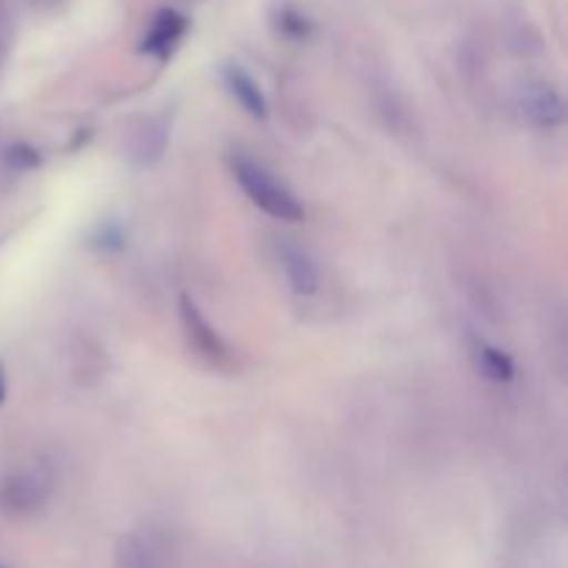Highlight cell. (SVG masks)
<instances>
[{
  "label": "cell",
  "mask_w": 568,
  "mask_h": 568,
  "mask_svg": "<svg viewBox=\"0 0 568 568\" xmlns=\"http://www.w3.org/2000/svg\"><path fill=\"white\" fill-rule=\"evenodd\" d=\"M231 166L239 186L244 189V194H247V197L264 211V214H270L272 220H281V222L305 220L303 203H300V200L294 197L292 189L283 186V183L266 170V166H261L258 161L247 159V155H236Z\"/></svg>",
  "instance_id": "6da1fadb"
},
{
  "label": "cell",
  "mask_w": 568,
  "mask_h": 568,
  "mask_svg": "<svg viewBox=\"0 0 568 568\" xmlns=\"http://www.w3.org/2000/svg\"><path fill=\"white\" fill-rule=\"evenodd\" d=\"M50 488H53V480L44 471H20L0 486V503L9 514H33L48 503Z\"/></svg>",
  "instance_id": "7a4b0ae2"
},
{
  "label": "cell",
  "mask_w": 568,
  "mask_h": 568,
  "mask_svg": "<svg viewBox=\"0 0 568 568\" xmlns=\"http://www.w3.org/2000/svg\"><path fill=\"white\" fill-rule=\"evenodd\" d=\"M181 322L189 342H192V347L197 349V353H203L205 358L211 361H225V342H222L220 333H216L214 325L205 320L203 311L197 308V303H194L192 297H181Z\"/></svg>",
  "instance_id": "3957f363"
},
{
  "label": "cell",
  "mask_w": 568,
  "mask_h": 568,
  "mask_svg": "<svg viewBox=\"0 0 568 568\" xmlns=\"http://www.w3.org/2000/svg\"><path fill=\"white\" fill-rule=\"evenodd\" d=\"M521 114L536 128H558L564 122V100L549 83H532L521 94Z\"/></svg>",
  "instance_id": "277c9868"
},
{
  "label": "cell",
  "mask_w": 568,
  "mask_h": 568,
  "mask_svg": "<svg viewBox=\"0 0 568 568\" xmlns=\"http://www.w3.org/2000/svg\"><path fill=\"white\" fill-rule=\"evenodd\" d=\"M186 28L189 22L183 14H178V11L172 9L159 11L153 26H150L148 37H144L142 50L144 53L155 55V59H166V55L178 48V42H181L183 33H186Z\"/></svg>",
  "instance_id": "5b68a950"
},
{
  "label": "cell",
  "mask_w": 568,
  "mask_h": 568,
  "mask_svg": "<svg viewBox=\"0 0 568 568\" xmlns=\"http://www.w3.org/2000/svg\"><path fill=\"white\" fill-rule=\"evenodd\" d=\"M281 261L283 272L288 277V286L297 294L308 297V294L320 292V272H316V264L311 261V255L305 250L294 247V244H283L281 247Z\"/></svg>",
  "instance_id": "8992f818"
},
{
  "label": "cell",
  "mask_w": 568,
  "mask_h": 568,
  "mask_svg": "<svg viewBox=\"0 0 568 568\" xmlns=\"http://www.w3.org/2000/svg\"><path fill=\"white\" fill-rule=\"evenodd\" d=\"M222 75H225L227 89H231L233 98L239 100V105H242L250 116H255V120H264L266 98H264V92H261L258 83H255V78L236 64L225 67V72H222Z\"/></svg>",
  "instance_id": "52a82bcc"
},
{
  "label": "cell",
  "mask_w": 568,
  "mask_h": 568,
  "mask_svg": "<svg viewBox=\"0 0 568 568\" xmlns=\"http://www.w3.org/2000/svg\"><path fill=\"white\" fill-rule=\"evenodd\" d=\"M475 364L477 372L494 383H510L516 375L514 361H510L503 349L491 347V344H475Z\"/></svg>",
  "instance_id": "ba28073f"
},
{
  "label": "cell",
  "mask_w": 568,
  "mask_h": 568,
  "mask_svg": "<svg viewBox=\"0 0 568 568\" xmlns=\"http://www.w3.org/2000/svg\"><path fill=\"white\" fill-rule=\"evenodd\" d=\"M116 568H159L153 549L139 536H128L116 549Z\"/></svg>",
  "instance_id": "9c48e42d"
},
{
  "label": "cell",
  "mask_w": 568,
  "mask_h": 568,
  "mask_svg": "<svg viewBox=\"0 0 568 568\" xmlns=\"http://www.w3.org/2000/svg\"><path fill=\"white\" fill-rule=\"evenodd\" d=\"M277 26H281L283 33H288V37H305L308 33V20H305L300 11L294 9H281V14H277Z\"/></svg>",
  "instance_id": "30bf717a"
},
{
  "label": "cell",
  "mask_w": 568,
  "mask_h": 568,
  "mask_svg": "<svg viewBox=\"0 0 568 568\" xmlns=\"http://www.w3.org/2000/svg\"><path fill=\"white\" fill-rule=\"evenodd\" d=\"M6 48V22H3V14H0V53H3Z\"/></svg>",
  "instance_id": "8fae6325"
},
{
  "label": "cell",
  "mask_w": 568,
  "mask_h": 568,
  "mask_svg": "<svg viewBox=\"0 0 568 568\" xmlns=\"http://www.w3.org/2000/svg\"><path fill=\"white\" fill-rule=\"evenodd\" d=\"M3 397H6V372L3 366H0V403H3Z\"/></svg>",
  "instance_id": "7c38bea8"
}]
</instances>
